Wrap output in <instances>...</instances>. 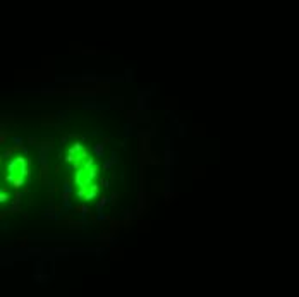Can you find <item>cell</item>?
Wrapping results in <instances>:
<instances>
[{"label":"cell","instance_id":"cell-1","mask_svg":"<svg viewBox=\"0 0 299 297\" xmlns=\"http://www.w3.org/2000/svg\"><path fill=\"white\" fill-rule=\"evenodd\" d=\"M24 175H26V160L23 156L12 158L7 163V174H5L7 182H14V180L24 177Z\"/></svg>","mask_w":299,"mask_h":297},{"label":"cell","instance_id":"cell-2","mask_svg":"<svg viewBox=\"0 0 299 297\" xmlns=\"http://www.w3.org/2000/svg\"><path fill=\"white\" fill-rule=\"evenodd\" d=\"M95 177H96V167L95 168H77L76 175H74V184L79 189H86L88 186L93 184Z\"/></svg>","mask_w":299,"mask_h":297},{"label":"cell","instance_id":"cell-3","mask_svg":"<svg viewBox=\"0 0 299 297\" xmlns=\"http://www.w3.org/2000/svg\"><path fill=\"white\" fill-rule=\"evenodd\" d=\"M86 156V150H84V146H81L79 143H76V145L72 146L71 150H69V156H67V160H72V161H76V167L81 163V161L84 160Z\"/></svg>","mask_w":299,"mask_h":297},{"label":"cell","instance_id":"cell-4","mask_svg":"<svg viewBox=\"0 0 299 297\" xmlns=\"http://www.w3.org/2000/svg\"><path fill=\"white\" fill-rule=\"evenodd\" d=\"M93 153H95V156L103 158V156H105V146H103V143H96L95 148H93Z\"/></svg>","mask_w":299,"mask_h":297}]
</instances>
